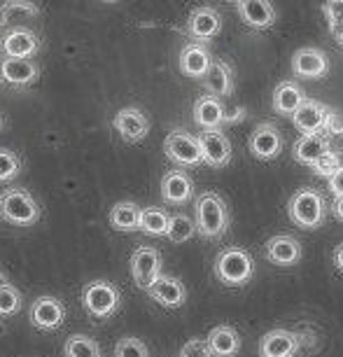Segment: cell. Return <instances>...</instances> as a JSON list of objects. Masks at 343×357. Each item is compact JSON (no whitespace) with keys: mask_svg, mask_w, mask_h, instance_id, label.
Returning <instances> with one entry per match:
<instances>
[{"mask_svg":"<svg viewBox=\"0 0 343 357\" xmlns=\"http://www.w3.org/2000/svg\"><path fill=\"white\" fill-rule=\"evenodd\" d=\"M299 346V334L290 332V329H271L259 341V357H292Z\"/></svg>","mask_w":343,"mask_h":357,"instance_id":"20","label":"cell"},{"mask_svg":"<svg viewBox=\"0 0 343 357\" xmlns=\"http://www.w3.org/2000/svg\"><path fill=\"white\" fill-rule=\"evenodd\" d=\"M215 59L211 56V52H208L206 45H199V43H190L183 47V52H180V70H183V75L192 77V79H204L208 68H211V63Z\"/></svg>","mask_w":343,"mask_h":357,"instance_id":"23","label":"cell"},{"mask_svg":"<svg viewBox=\"0 0 343 357\" xmlns=\"http://www.w3.org/2000/svg\"><path fill=\"white\" fill-rule=\"evenodd\" d=\"M332 36H334L336 43L343 45V26H341V29H334V31H332Z\"/></svg>","mask_w":343,"mask_h":357,"instance_id":"43","label":"cell"},{"mask_svg":"<svg viewBox=\"0 0 343 357\" xmlns=\"http://www.w3.org/2000/svg\"><path fill=\"white\" fill-rule=\"evenodd\" d=\"M187 36L194 43L206 45L222 31V17L215 8H197L187 17Z\"/></svg>","mask_w":343,"mask_h":357,"instance_id":"15","label":"cell"},{"mask_svg":"<svg viewBox=\"0 0 343 357\" xmlns=\"http://www.w3.org/2000/svg\"><path fill=\"white\" fill-rule=\"evenodd\" d=\"M140 213H143V208L133 204V201H119V204H114L110 208L107 220H110L112 229L131 234V231H140Z\"/></svg>","mask_w":343,"mask_h":357,"instance_id":"29","label":"cell"},{"mask_svg":"<svg viewBox=\"0 0 343 357\" xmlns=\"http://www.w3.org/2000/svg\"><path fill=\"white\" fill-rule=\"evenodd\" d=\"M292 73L299 79H320L329 73L327 54L318 47H301L292 56Z\"/></svg>","mask_w":343,"mask_h":357,"instance_id":"14","label":"cell"},{"mask_svg":"<svg viewBox=\"0 0 343 357\" xmlns=\"http://www.w3.org/2000/svg\"><path fill=\"white\" fill-rule=\"evenodd\" d=\"M114 357H150V350L136 336H124L114 346Z\"/></svg>","mask_w":343,"mask_h":357,"instance_id":"35","label":"cell"},{"mask_svg":"<svg viewBox=\"0 0 343 357\" xmlns=\"http://www.w3.org/2000/svg\"><path fill=\"white\" fill-rule=\"evenodd\" d=\"M197 234H199L197 222L192 218H187L185 213L171 215V225H168V234H166V238L171 241V243H178V245L187 243V241H192Z\"/></svg>","mask_w":343,"mask_h":357,"instance_id":"32","label":"cell"},{"mask_svg":"<svg viewBox=\"0 0 343 357\" xmlns=\"http://www.w3.org/2000/svg\"><path fill=\"white\" fill-rule=\"evenodd\" d=\"M164 154L176 166H183V168H194V166L204 164L199 136H192V133L185 129L168 131V136L164 140Z\"/></svg>","mask_w":343,"mask_h":357,"instance_id":"6","label":"cell"},{"mask_svg":"<svg viewBox=\"0 0 343 357\" xmlns=\"http://www.w3.org/2000/svg\"><path fill=\"white\" fill-rule=\"evenodd\" d=\"M180 357H213V353H211V348H208V341L192 339L180 350Z\"/></svg>","mask_w":343,"mask_h":357,"instance_id":"38","label":"cell"},{"mask_svg":"<svg viewBox=\"0 0 343 357\" xmlns=\"http://www.w3.org/2000/svg\"><path fill=\"white\" fill-rule=\"evenodd\" d=\"M194 197V180L183 168H171L161 178V199L168 206H185Z\"/></svg>","mask_w":343,"mask_h":357,"instance_id":"16","label":"cell"},{"mask_svg":"<svg viewBox=\"0 0 343 357\" xmlns=\"http://www.w3.org/2000/svg\"><path fill=\"white\" fill-rule=\"evenodd\" d=\"M208 91V96H215V98H227L234 93V70L231 66L227 61H220V59H215L211 63V68H208L206 77L201 79Z\"/></svg>","mask_w":343,"mask_h":357,"instance_id":"25","label":"cell"},{"mask_svg":"<svg viewBox=\"0 0 343 357\" xmlns=\"http://www.w3.org/2000/svg\"><path fill=\"white\" fill-rule=\"evenodd\" d=\"M213 357H236L241 350V334L229 325H218L206 336Z\"/></svg>","mask_w":343,"mask_h":357,"instance_id":"28","label":"cell"},{"mask_svg":"<svg viewBox=\"0 0 343 357\" xmlns=\"http://www.w3.org/2000/svg\"><path fill=\"white\" fill-rule=\"evenodd\" d=\"M213 271L218 275V280L229 287H245L254 275V259L243 248H224L215 257Z\"/></svg>","mask_w":343,"mask_h":357,"instance_id":"2","label":"cell"},{"mask_svg":"<svg viewBox=\"0 0 343 357\" xmlns=\"http://www.w3.org/2000/svg\"><path fill=\"white\" fill-rule=\"evenodd\" d=\"M122 304V292L110 280H91L82 289V306L84 311L96 320L112 318Z\"/></svg>","mask_w":343,"mask_h":357,"instance_id":"5","label":"cell"},{"mask_svg":"<svg viewBox=\"0 0 343 357\" xmlns=\"http://www.w3.org/2000/svg\"><path fill=\"white\" fill-rule=\"evenodd\" d=\"M306 100L308 98H306V93L301 91V86L297 82H292V79H285V82H280L273 89L271 105L282 117H294V112H297Z\"/></svg>","mask_w":343,"mask_h":357,"instance_id":"26","label":"cell"},{"mask_svg":"<svg viewBox=\"0 0 343 357\" xmlns=\"http://www.w3.org/2000/svg\"><path fill=\"white\" fill-rule=\"evenodd\" d=\"M201 157L211 168H224L231 161V143L222 131H201L199 133Z\"/></svg>","mask_w":343,"mask_h":357,"instance_id":"17","label":"cell"},{"mask_svg":"<svg viewBox=\"0 0 343 357\" xmlns=\"http://www.w3.org/2000/svg\"><path fill=\"white\" fill-rule=\"evenodd\" d=\"M63 355L66 357H103L100 346L96 339L86 334H73L63 343Z\"/></svg>","mask_w":343,"mask_h":357,"instance_id":"31","label":"cell"},{"mask_svg":"<svg viewBox=\"0 0 343 357\" xmlns=\"http://www.w3.org/2000/svg\"><path fill=\"white\" fill-rule=\"evenodd\" d=\"M112 126L124 143H140L150 133V119L140 107H122L114 114Z\"/></svg>","mask_w":343,"mask_h":357,"instance_id":"11","label":"cell"},{"mask_svg":"<svg viewBox=\"0 0 343 357\" xmlns=\"http://www.w3.org/2000/svg\"><path fill=\"white\" fill-rule=\"evenodd\" d=\"M66 306L56 296H38L31 306V325L40 332H54L63 325Z\"/></svg>","mask_w":343,"mask_h":357,"instance_id":"12","label":"cell"},{"mask_svg":"<svg viewBox=\"0 0 343 357\" xmlns=\"http://www.w3.org/2000/svg\"><path fill=\"white\" fill-rule=\"evenodd\" d=\"M264 255L273 266H297L304 257V248L290 234H275L266 241Z\"/></svg>","mask_w":343,"mask_h":357,"instance_id":"13","label":"cell"},{"mask_svg":"<svg viewBox=\"0 0 343 357\" xmlns=\"http://www.w3.org/2000/svg\"><path fill=\"white\" fill-rule=\"evenodd\" d=\"M161 252L152 245H140L131 255V278L138 289H150L161 278Z\"/></svg>","mask_w":343,"mask_h":357,"instance_id":"7","label":"cell"},{"mask_svg":"<svg viewBox=\"0 0 343 357\" xmlns=\"http://www.w3.org/2000/svg\"><path fill=\"white\" fill-rule=\"evenodd\" d=\"M40 38L31 29H10L3 31L0 36V56L8 59H29L33 61V56L40 52Z\"/></svg>","mask_w":343,"mask_h":357,"instance_id":"9","label":"cell"},{"mask_svg":"<svg viewBox=\"0 0 343 357\" xmlns=\"http://www.w3.org/2000/svg\"><path fill=\"white\" fill-rule=\"evenodd\" d=\"M329 192H332L336 199L343 197V171L339 175H334L332 180H329Z\"/></svg>","mask_w":343,"mask_h":357,"instance_id":"40","label":"cell"},{"mask_svg":"<svg viewBox=\"0 0 343 357\" xmlns=\"http://www.w3.org/2000/svg\"><path fill=\"white\" fill-rule=\"evenodd\" d=\"M168 225H171V215L164 208L157 206H147L140 213V231L147 236H166Z\"/></svg>","mask_w":343,"mask_h":357,"instance_id":"30","label":"cell"},{"mask_svg":"<svg viewBox=\"0 0 343 357\" xmlns=\"http://www.w3.org/2000/svg\"><path fill=\"white\" fill-rule=\"evenodd\" d=\"M247 150L254 159L261 161H271L275 157H280V152L285 150V138H282L280 129L271 122L257 124L254 131L247 138Z\"/></svg>","mask_w":343,"mask_h":357,"instance_id":"8","label":"cell"},{"mask_svg":"<svg viewBox=\"0 0 343 357\" xmlns=\"http://www.w3.org/2000/svg\"><path fill=\"white\" fill-rule=\"evenodd\" d=\"M332 152L329 150V138L322 136V133H313V136H301L297 143H294V159L304 166H315L322 157Z\"/></svg>","mask_w":343,"mask_h":357,"instance_id":"27","label":"cell"},{"mask_svg":"<svg viewBox=\"0 0 343 357\" xmlns=\"http://www.w3.org/2000/svg\"><path fill=\"white\" fill-rule=\"evenodd\" d=\"M0 334H5V325H3V322H0Z\"/></svg>","mask_w":343,"mask_h":357,"instance_id":"45","label":"cell"},{"mask_svg":"<svg viewBox=\"0 0 343 357\" xmlns=\"http://www.w3.org/2000/svg\"><path fill=\"white\" fill-rule=\"evenodd\" d=\"M194 222H197L201 238H222L229 231V225H231V215H229L224 199L215 192H204L194 201Z\"/></svg>","mask_w":343,"mask_h":357,"instance_id":"1","label":"cell"},{"mask_svg":"<svg viewBox=\"0 0 343 357\" xmlns=\"http://www.w3.org/2000/svg\"><path fill=\"white\" fill-rule=\"evenodd\" d=\"M147 294H150V299H154L164 308H180L187 301V287L183 285V280L173 278V275H161V278L147 289Z\"/></svg>","mask_w":343,"mask_h":357,"instance_id":"24","label":"cell"},{"mask_svg":"<svg viewBox=\"0 0 343 357\" xmlns=\"http://www.w3.org/2000/svg\"><path fill=\"white\" fill-rule=\"evenodd\" d=\"M43 15L40 5L26 3V0H8V3H0V29H26L24 24H31Z\"/></svg>","mask_w":343,"mask_h":357,"instance_id":"21","label":"cell"},{"mask_svg":"<svg viewBox=\"0 0 343 357\" xmlns=\"http://www.w3.org/2000/svg\"><path fill=\"white\" fill-rule=\"evenodd\" d=\"M192 117H194V124L199 126V129L204 131H220L222 124H227V107L222 105L220 98L215 96H204L197 98V103H194V110H192Z\"/></svg>","mask_w":343,"mask_h":357,"instance_id":"18","label":"cell"},{"mask_svg":"<svg viewBox=\"0 0 343 357\" xmlns=\"http://www.w3.org/2000/svg\"><path fill=\"white\" fill-rule=\"evenodd\" d=\"M343 171V161L336 152H329L327 157H322L318 164L313 166V173L318 175V178H327L332 180L334 175H339Z\"/></svg>","mask_w":343,"mask_h":357,"instance_id":"36","label":"cell"},{"mask_svg":"<svg viewBox=\"0 0 343 357\" xmlns=\"http://www.w3.org/2000/svg\"><path fill=\"white\" fill-rule=\"evenodd\" d=\"M287 215L299 229H318L325 225L327 218V204L322 199V194L313 187H301L292 194L290 204H287Z\"/></svg>","mask_w":343,"mask_h":357,"instance_id":"4","label":"cell"},{"mask_svg":"<svg viewBox=\"0 0 343 357\" xmlns=\"http://www.w3.org/2000/svg\"><path fill=\"white\" fill-rule=\"evenodd\" d=\"M24 306V296L22 292L10 285V282H0V318H10L17 315Z\"/></svg>","mask_w":343,"mask_h":357,"instance_id":"34","label":"cell"},{"mask_svg":"<svg viewBox=\"0 0 343 357\" xmlns=\"http://www.w3.org/2000/svg\"><path fill=\"white\" fill-rule=\"evenodd\" d=\"M24 161L15 150H8V147H0V185H10L15 183L22 173Z\"/></svg>","mask_w":343,"mask_h":357,"instance_id":"33","label":"cell"},{"mask_svg":"<svg viewBox=\"0 0 343 357\" xmlns=\"http://www.w3.org/2000/svg\"><path fill=\"white\" fill-rule=\"evenodd\" d=\"M325 131H329V133H343V119L339 117L336 112H329V119H327V126H325Z\"/></svg>","mask_w":343,"mask_h":357,"instance_id":"39","label":"cell"},{"mask_svg":"<svg viewBox=\"0 0 343 357\" xmlns=\"http://www.w3.org/2000/svg\"><path fill=\"white\" fill-rule=\"evenodd\" d=\"M332 213H334V218H336V220H341V222H343V197H339V199H334Z\"/></svg>","mask_w":343,"mask_h":357,"instance_id":"42","label":"cell"},{"mask_svg":"<svg viewBox=\"0 0 343 357\" xmlns=\"http://www.w3.org/2000/svg\"><path fill=\"white\" fill-rule=\"evenodd\" d=\"M236 12L243 24L254 31H266L278 22V12L268 0H241L236 3Z\"/></svg>","mask_w":343,"mask_h":357,"instance_id":"19","label":"cell"},{"mask_svg":"<svg viewBox=\"0 0 343 357\" xmlns=\"http://www.w3.org/2000/svg\"><path fill=\"white\" fill-rule=\"evenodd\" d=\"M329 110L320 100L308 98L304 105L294 112L292 124L297 126V131H301V136H313V133H322V129L327 126Z\"/></svg>","mask_w":343,"mask_h":357,"instance_id":"22","label":"cell"},{"mask_svg":"<svg viewBox=\"0 0 343 357\" xmlns=\"http://www.w3.org/2000/svg\"><path fill=\"white\" fill-rule=\"evenodd\" d=\"M332 261H334L336 271H341V273H343V243H339V245L334 248V252H332Z\"/></svg>","mask_w":343,"mask_h":357,"instance_id":"41","label":"cell"},{"mask_svg":"<svg viewBox=\"0 0 343 357\" xmlns=\"http://www.w3.org/2000/svg\"><path fill=\"white\" fill-rule=\"evenodd\" d=\"M3 126H5V117L0 114V131H3Z\"/></svg>","mask_w":343,"mask_h":357,"instance_id":"44","label":"cell"},{"mask_svg":"<svg viewBox=\"0 0 343 357\" xmlns=\"http://www.w3.org/2000/svg\"><path fill=\"white\" fill-rule=\"evenodd\" d=\"M40 79V66L29 59L0 56V82L12 89H29Z\"/></svg>","mask_w":343,"mask_h":357,"instance_id":"10","label":"cell"},{"mask_svg":"<svg viewBox=\"0 0 343 357\" xmlns=\"http://www.w3.org/2000/svg\"><path fill=\"white\" fill-rule=\"evenodd\" d=\"M40 206L31 192L22 187H5L0 192V220L15 227H33L40 220Z\"/></svg>","mask_w":343,"mask_h":357,"instance_id":"3","label":"cell"},{"mask_svg":"<svg viewBox=\"0 0 343 357\" xmlns=\"http://www.w3.org/2000/svg\"><path fill=\"white\" fill-rule=\"evenodd\" d=\"M322 15H325L329 31L341 29L343 26V0H329V3H322Z\"/></svg>","mask_w":343,"mask_h":357,"instance_id":"37","label":"cell"}]
</instances>
